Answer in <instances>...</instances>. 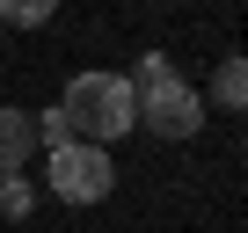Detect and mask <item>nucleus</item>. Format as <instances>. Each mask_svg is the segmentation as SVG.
Masks as SVG:
<instances>
[{"instance_id": "obj_1", "label": "nucleus", "mask_w": 248, "mask_h": 233, "mask_svg": "<svg viewBox=\"0 0 248 233\" xmlns=\"http://www.w3.org/2000/svg\"><path fill=\"white\" fill-rule=\"evenodd\" d=\"M59 116L73 124L80 146H109L124 131H139V95L124 73H73L66 95H59Z\"/></svg>"}, {"instance_id": "obj_2", "label": "nucleus", "mask_w": 248, "mask_h": 233, "mask_svg": "<svg viewBox=\"0 0 248 233\" xmlns=\"http://www.w3.org/2000/svg\"><path fill=\"white\" fill-rule=\"evenodd\" d=\"M51 189L66 197V204H102L109 189H117V168H109V153L102 146H59L51 153Z\"/></svg>"}, {"instance_id": "obj_3", "label": "nucleus", "mask_w": 248, "mask_h": 233, "mask_svg": "<svg viewBox=\"0 0 248 233\" xmlns=\"http://www.w3.org/2000/svg\"><path fill=\"white\" fill-rule=\"evenodd\" d=\"M139 124H146L154 139H190V131L204 124V95H197L190 80H168V87L139 95Z\"/></svg>"}, {"instance_id": "obj_4", "label": "nucleus", "mask_w": 248, "mask_h": 233, "mask_svg": "<svg viewBox=\"0 0 248 233\" xmlns=\"http://www.w3.org/2000/svg\"><path fill=\"white\" fill-rule=\"evenodd\" d=\"M37 160V116L30 109H0V175H22Z\"/></svg>"}, {"instance_id": "obj_5", "label": "nucleus", "mask_w": 248, "mask_h": 233, "mask_svg": "<svg viewBox=\"0 0 248 233\" xmlns=\"http://www.w3.org/2000/svg\"><path fill=\"white\" fill-rule=\"evenodd\" d=\"M212 102H226V109H248V58H226V66L212 73Z\"/></svg>"}, {"instance_id": "obj_6", "label": "nucleus", "mask_w": 248, "mask_h": 233, "mask_svg": "<svg viewBox=\"0 0 248 233\" xmlns=\"http://www.w3.org/2000/svg\"><path fill=\"white\" fill-rule=\"evenodd\" d=\"M0 218H30V182L22 175H0Z\"/></svg>"}, {"instance_id": "obj_7", "label": "nucleus", "mask_w": 248, "mask_h": 233, "mask_svg": "<svg viewBox=\"0 0 248 233\" xmlns=\"http://www.w3.org/2000/svg\"><path fill=\"white\" fill-rule=\"evenodd\" d=\"M37 146H51V153H59V146H73V124H66L59 109H44V116H37Z\"/></svg>"}, {"instance_id": "obj_8", "label": "nucleus", "mask_w": 248, "mask_h": 233, "mask_svg": "<svg viewBox=\"0 0 248 233\" xmlns=\"http://www.w3.org/2000/svg\"><path fill=\"white\" fill-rule=\"evenodd\" d=\"M0 15H8V22H51V0H8Z\"/></svg>"}]
</instances>
